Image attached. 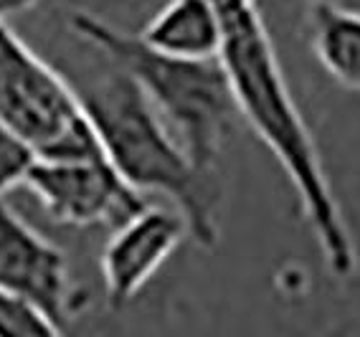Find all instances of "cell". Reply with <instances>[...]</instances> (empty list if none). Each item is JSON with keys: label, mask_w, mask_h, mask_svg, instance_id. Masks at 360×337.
<instances>
[{"label": "cell", "mask_w": 360, "mask_h": 337, "mask_svg": "<svg viewBox=\"0 0 360 337\" xmlns=\"http://www.w3.org/2000/svg\"><path fill=\"white\" fill-rule=\"evenodd\" d=\"M219 6L224 13L219 59L238 117L282 165L328 269L338 279H350L358 269L353 234L333 193L315 137L284 79L257 0H219Z\"/></svg>", "instance_id": "1"}, {"label": "cell", "mask_w": 360, "mask_h": 337, "mask_svg": "<svg viewBox=\"0 0 360 337\" xmlns=\"http://www.w3.org/2000/svg\"><path fill=\"white\" fill-rule=\"evenodd\" d=\"M99 145L112 168L142 195H162L173 203L198 246H216L219 185L200 170L175 132L155 110L137 81L122 69L82 91Z\"/></svg>", "instance_id": "2"}, {"label": "cell", "mask_w": 360, "mask_h": 337, "mask_svg": "<svg viewBox=\"0 0 360 337\" xmlns=\"http://www.w3.org/2000/svg\"><path fill=\"white\" fill-rule=\"evenodd\" d=\"M71 28L135 79L195 165L216 176L226 143L241 119L221 59H183L155 51L140 36L89 13L71 15Z\"/></svg>", "instance_id": "3"}, {"label": "cell", "mask_w": 360, "mask_h": 337, "mask_svg": "<svg viewBox=\"0 0 360 337\" xmlns=\"http://www.w3.org/2000/svg\"><path fill=\"white\" fill-rule=\"evenodd\" d=\"M0 124L36 157H91L102 145L74 86L0 18Z\"/></svg>", "instance_id": "4"}, {"label": "cell", "mask_w": 360, "mask_h": 337, "mask_svg": "<svg viewBox=\"0 0 360 337\" xmlns=\"http://www.w3.org/2000/svg\"><path fill=\"white\" fill-rule=\"evenodd\" d=\"M23 188H28L46 213L66 226H120L148 198L137 193L112 168L107 155L36 157Z\"/></svg>", "instance_id": "5"}, {"label": "cell", "mask_w": 360, "mask_h": 337, "mask_svg": "<svg viewBox=\"0 0 360 337\" xmlns=\"http://www.w3.org/2000/svg\"><path fill=\"white\" fill-rule=\"evenodd\" d=\"M0 286L41 307L61 332L86 302L71 279L66 253L20 218L6 198H0Z\"/></svg>", "instance_id": "6"}, {"label": "cell", "mask_w": 360, "mask_h": 337, "mask_svg": "<svg viewBox=\"0 0 360 337\" xmlns=\"http://www.w3.org/2000/svg\"><path fill=\"white\" fill-rule=\"evenodd\" d=\"M186 236L188 226L175 208L167 211L150 203L112 228V239L102 253L107 305L112 310H124Z\"/></svg>", "instance_id": "7"}, {"label": "cell", "mask_w": 360, "mask_h": 337, "mask_svg": "<svg viewBox=\"0 0 360 337\" xmlns=\"http://www.w3.org/2000/svg\"><path fill=\"white\" fill-rule=\"evenodd\" d=\"M140 39L155 51L183 59H219L224 13L219 0H167Z\"/></svg>", "instance_id": "8"}, {"label": "cell", "mask_w": 360, "mask_h": 337, "mask_svg": "<svg viewBox=\"0 0 360 337\" xmlns=\"http://www.w3.org/2000/svg\"><path fill=\"white\" fill-rule=\"evenodd\" d=\"M309 39L320 66L335 84L360 91V13L340 0H312Z\"/></svg>", "instance_id": "9"}, {"label": "cell", "mask_w": 360, "mask_h": 337, "mask_svg": "<svg viewBox=\"0 0 360 337\" xmlns=\"http://www.w3.org/2000/svg\"><path fill=\"white\" fill-rule=\"evenodd\" d=\"M0 335L3 337H44L61 335L41 307L15 292L0 286Z\"/></svg>", "instance_id": "10"}, {"label": "cell", "mask_w": 360, "mask_h": 337, "mask_svg": "<svg viewBox=\"0 0 360 337\" xmlns=\"http://www.w3.org/2000/svg\"><path fill=\"white\" fill-rule=\"evenodd\" d=\"M33 162L36 152L6 124H0V198L26 183Z\"/></svg>", "instance_id": "11"}, {"label": "cell", "mask_w": 360, "mask_h": 337, "mask_svg": "<svg viewBox=\"0 0 360 337\" xmlns=\"http://www.w3.org/2000/svg\"><path fill=\"white\" fill-rule=\"evenodd\" d=\"M36 0H0V18H8L11 13H18L23 8H28Z\"/></svg>", "instance_id": "12"}]
</instances>
